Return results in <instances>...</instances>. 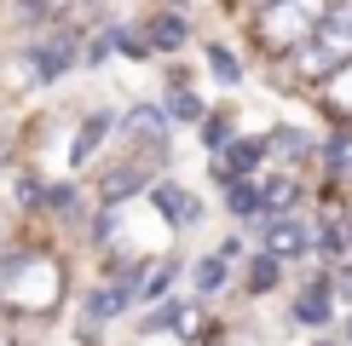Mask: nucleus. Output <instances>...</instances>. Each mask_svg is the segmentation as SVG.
Listing matches in <instances>:
<instances>
[{
    "label": "nucleus",
    "mask_w": 352,
    "mask_h": 346,
    "mask_svg": "<svg viewBox=\"0 0 352 346\" xmlns=\"http://www.w3.org/2000/svg\"><path fill=\"white\" fill-rule=\"evenodd\" d=\"M144 41H151V52L185 47V18H179V12H156V18H144Z\"/></svg>",
    "instance_id": "obj_13"
},
{
    "label": "nucleus",
    "mask_w": 352,
    "mask_h": 346,
    "mask_svg": "<svg viewBox=\"0 0 352 346\" xmlns=\"http://www.w3.org/2000/svg\"><path fill=\"white\" fill-rule=\"evenodd\" d=\"M116 127H122V115H116V110H93V115H87V122L76 127V144H69V162H76V168H87L98 150H104V139L116 133Z\"/></svg>",
    "instance_id": "obj_10"
},
{
    "label": "nucleus",
    "mask_w": 352,
    "mask_h": 346,
    "mask_svg": "<svg viewBox=\"0 0 352 346\" xmlns=\"http://www.w3.org/2000/svg\"><path fill=\"white\" fill-rule=\"evenodd\" d=\"M277 277H283V260L260 249L254 260H248V271H243V288H248V295H272V288H277Z\"/></svg>",
    "instance_id": "obj_15"
},
{
    "label": "nucleus",
    "mask_w": 352,
    "mask_h": 346,
    "mask_svg": "<svg viewBox=\"0 0 352 346\" xmlns=\"http://www.w3.org/2000/svg\"><path fill=\"white\" fill-rule=\"evenodd\" d=\"M329 0H266L254 12V41L266 52H300L312 41V29L324 23Z\"/></svg>",
    "instance_id": "obj_2"
},
{
    "label": "nucleus",
    "mask_w": 352,
    "mask_h": 346,
    "mask_svg": "<svg viewBox=\"0 0 352 346\" xmlns=\"http://www.w3.org/2000/svg\"><path fill=\"white\" fill-rule=\"evenodd\" d=\"M312 150H318V139L306 133V127H277V133H266V168H289V162H306Z\"/></svg>",
    "instance_id": "obj_11"
},
{
    "label": "nucleus",
    "mask_w": 352,
    "mask_h": 346,
    "mask_svg": "<svg viewBox=\"0 0 352 346\" xmlns=\"http://www.w3.org/2000/svg\"><path fill=\"white\" fill-rule=\"evenodd\" d=\"M335 306H341V295H335V277L324 271V277H312L295 295V323H306V329H324L329 317H335Z\"/></svg>",
    "instance_id": "obj_9"
},
{
    "label": "nucleus",
    "mask_w": 352,
    "mask_h": 346,
    "mask_svg": "<svg viewBox=\"0 0 352 346\" xmlns=\"http://www.w3.org/2000/svg\"><path fill=\"white\" fill-rule=\"evenodd\" d=\"M341 64H352V0H329L324 23H318L312 41L295 52V69L306 81H329Z\"/></svg>",
    "instance_id": "obj_3"
},
{
    "label": "nucleus",
    "mask_w": 352,
    "mask_h": 346,
    "mask_svg": "<svg viewBox=\"0 0 352 346\" xmlns=\"http://www.w3.org/2000/svg\"><path fill=\"white\" fill-rule=\"evenodd\" d=\"M266 173V139H231L226 150H214V179L231 185V179H254Z\"/></svg>",
    "instance_id": "obj_6"
},
{
    "label": "nucleus",
    "mask_w": 352,
    "mask_h": 346,
    "mask_svg": "<svg viewBox=\"0 0 352 346\" xmlns=\"http://www.w3.org/2000/svg\"><path fill=\"white\" fill-rule=\"evenodd\" d=\"M226 283H231V260H226V254H202L197 266H190V288H197L202 300H208V295H219Z\"/></svg>",
    "instance_id": "obj_12"
},
{
    "label": "nucleus",
    "mask_w": 352,
    "mask_h": 346,
    "mask_svg": "<svg viewBox=\"0 0 352 346\" xmlns=\"http://www.w3.org/2000/svg\"><path fill=\"white\" fill-rule=\"evenodd\" d=\"M173 277H179V260L144 266V271H139V288H133V300H168V295H173Z\"/></svg>",
    "instance_id": "obj_14"
},
{
    "label": "nucleus",
    "mask_w": 352,
    "mask_h": 346,
    "mask_svg": "<svg viewBox=\"0 0 352 346\" xmlns=\"http://www.w3.org/2000/svg\"><path fill=\"white\" fill-rule=\"evenodd\" d=\"M81 191H76V185H52V191H47V208L52 214H64V220H76V214H81V202H76Z\"/></svg>",
    "instance_id": "obj_21"
},
{
    "label": "nucleus",
    "mask_w": 352,
    "mask_h": 346,
    "mask_svg": "<svg viewBox=\"0 0 352 346\" xmlns=\"http://www.w3.org/2000/svg\"><path fill=\"white\" fill-rule=\"evenodd\" d=\"M168 115H173V122H202V115H208V104H202V98L190 93L179 76H173V81H168Z\"/></svg>",
    "instance_id": "obj_17"
},
{
    "label": "nucleus",
    "mask_w": 352,
    "mask_h": 346,
    "mask_svg": "<svg viewBox=\"0 0 352 346\" xmlns=\"http://www.w3.org/2000/svg\"><path fill=\"white\" fill-rule=\"evenodd\" d=\"M127 306H133V288H127V277H122V283H98L93 295H87V306H81V329H87V341H93L104 323H116Z\"/></svg>",
    "instance_id": "obj_7"
},
{
    "label": "nucleus",
    "mask_w": 352,
    "mask_h": 346,
    "mask_svg": "<svg viewBox=\"0 0 352 346\" xmlns=\"http://www.w3.org/2000/svg\"><path fill=\"white\" fill-rule=\"evenodd\" d=\"M329 277H335V295H341L346 306H352V254H346V260H335V271H329Z\"/></svg>",
    "instance_id": "obj_22"
},
{
    "label": "nucleus",
    "mask_w": 352,
    "mask_h": 346,
    "mask_svg": "<svg viewBox=\"0 0 352 346\" xmlns=\"http://www.w3.org/2000/svg\"><path fill=\"white\" fill-rule=\"evenodd\" d=\"M76 58H81V29H76V23H47V29L23 47V69H29V81L52 86L58 76L76 69Z\"/></svg>",
    "instance_id": "obj_4"
},
{
    "label": "nucleus",
    "mask_w": 352,
    "mask_h": 346,
    "mask_svg": "<svg viewBox=\"0 0 352 346\" xmlns=\"http://www.w3.org/2000/svg\"><path fill=\"white\" fill-rule=\"evenodd\" d=\"M0 346H23L18 335H12V329H0Z\"/></svg>",
    "instance_id": "obj_23"
},
{
    "label": "nucleus",
    "mask_w": 352,
    "mask_h": 346,
    "mask_svg": "<svg viewBox=\"0 0 352 346\" xmlns=\"http://www.w3.org/2000/svg\"><path fill=\"white\" fill-rule=\"evenodd\" d=\"M324 104L341 115V122H352V64H341V69L324 81Z\"/></svg>",
    "instance_id": "obj_18"
},
{
    "label": "nucleus",
    "mask_w": 352,
    "mask_h": 346,
    "mask_svg": "<svg viewBox=\"0 0 352 346\" xmlns=\"http://www.w3.org/2000/svg\"><path fill=\"white\" fill-rule=\"evenodd\" d=\"M208 76H214L219 86H243V64H237V52L214 41V47H208Z\"/></svg>",
    "instance_id": "obj_19"
},
{
    "label": "nucleus",
    "mask_w": 352,
    "mask_h": 346,
    "mask_svg": "<svg viewBox=\"0 0 352 346\" xmlns=\"http://www.w3.org/2000/svg\"><path fill=\"white\" fill-rule=\"evenodd\" d=\"M144 196H151V208H156V214H162V220H168V225H179V231L202 220V202H197V196H190V191H185V185H173V179H156V185H151V191H144Z\"/></svg>",
    "instance_id": "obj_8"
},
{
    "label": "nucleus",
    "mask_w": 352,
    "mask_h": 346,
    "mask_svg": "<svg viewBox=\"0 0 352 346\" xmlns=\"http://www.w3.org/2000/svg\"><path fill=\"white\" fill-rule=\"evenodd\" d=\"M64 295V266L41 249H0V300L12 312H52Z\"/></svg>",
    "instance_id": "obj_1"
},
{
    "label": "nucleus",
    "mask_w": 352,
    "mask_h": 346,
    "mask_svg": "<svg viewBox=\"0 0 352 346\" xmlns=\"http://www.w3.org/2000/svg\"><path fill=\"white\" fill-rule=\"evenodd\" d=\"M6 150H12V144H6V127H0V162H6Z\"/></svg>",
    "instance_id": "obj_24"
},
{
    "label": "nucleus",
    "mask_w": 352,
    "mask_h": 346,
    "mask_svg": "<svg viewBox=\"0 0 352 346\" xmlns=\"http://www.w3.org/2000/svg\"><path fill=\"white\" fill-rule=\"evenodd\" d=\"M318 156H324V168H329V173H352V122L335 127V133L318 144Z\"/></svg>",
    "instance_id": "obj_16"
},
{
    "label": "nucleus",
    "mask_w": 352,
    "mask_h": 346,
    "mask_svg": "<svg viewBox=\"0 0 352 346\" xmlns=\"http://www.w3.org/2000/svg\"><path fill=\"white\" fill-rule=\"evenodd\" d=\"M202 144H208V150H226V144H231V122H226V115H202Z\"/></svg>",
    "instance_id": "obj_20"
},
{
    "label": "nucleus",
    "mask_w": 352,
    "mask_h": 346,
    "mask_svg": "<svg viewBox=\"0 0 352 346\" xmlns=\"http://www.w3.org/2000/svg\"><path fill=\"white\" fill-rule=\"evenodd\" d=\"M318 346H341V341H318Z\"/></svg>",
    "instance_id": "obj_25"
},
{
    "label": "nucleus",
    "mask_w": 352,
    "mask_h": 346,
    "mask_svg": "<svg viewBox=\"0 0 352 346\" xmlns=\"http://www.w3.org/2000/svg\"><path fill=\"white\" fill-rule=\"evenodd\" d=\"M260 249L277 260H300L312 254V225L300 214H277V220H260Z\"/></svg>",
    "instance_id": "obj_5"
}]
</instances>
